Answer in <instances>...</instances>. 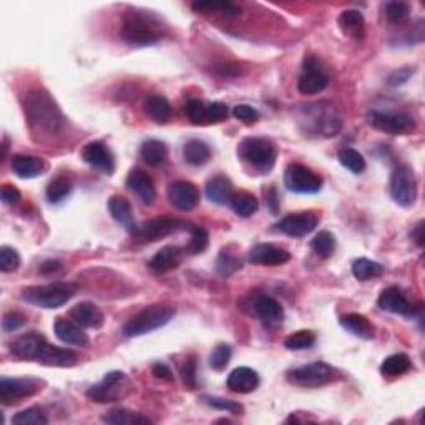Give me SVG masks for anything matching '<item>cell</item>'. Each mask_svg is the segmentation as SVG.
Segmentation results:
<instances>
[{"instance_id":"6da1fadb","label":"cell","mask_w":425,"mask_h":425,"mask_svg":"<svg viewBox=\"0 0 425 425\" xmlns=\"http://www.w3.org/2000/svg\"><path fill=\"white\" fill-rule=\"evenodd\" d=\"M23 110H25V118L34 133L51 138L54 135L60 133L63 128L65 118H63L60 106L47 90H30L25 95Z\"/></svg>"},{"instance_id":"7a4b0ae2","label":"cell","mask_w":425,"mask_h":425,"mask_svg":"<svg viewBox=\"0 0 425 425\" xmlns=\"http://www.w3.org/2000/svg\"><path fill=\"white\" fill-rule=\"evenodd\" d=\"M10 351L23 360H37V363L55 365V367H71L78 360L77 352L71 349L55 347L37 332H29L19 337L12 343Z\"/></svg>"},{"instance_id":"3957f363","label":"cell","mask_w":425,"mask_h":425,"mask_svg":"<svg viewBox=\"0 0 425 425\" xmlns=\"http://www.w3.org/2000/svg\"><path fill=\"white\" fill-rule=\"evenodd\" d=\"M166 35V27L153 12L132 9L125 14L122 25V38L128 45H154Z\"/></svg>"},{"instance_id":"277c9868","label":"cell","mask_w":425,"mask_h":425,"mask_svg":"<svg viewBox=\"0 0 425 425\" xmlns=\"http://www.w3.org/2000/svg\"><path fill=\"white\" fill-rule=\"evenodd\" d=\"M176 314V309L173 306L165 304H154L150 308L141 309L140 312L135 314L128 323L123 325V336L125 337H138L148 332L157 331V329L163 328L173 319Z\"/></svg>"},{"instance_id":"5b68a950","label":"cell","mask_w":425,"mask_h":425,"mask_svg":"<svg viewBox=\"0 0 425 425\" xmlns=\"http://www.w3.org/2000/svg\"><path fill=\"white\" fill-rule=\"evenodd\" d=\"M77 292V286L70 283H51L30 286L22 291V299L43 309H58L67 304Z\"/></svg>"},{"instance_id":"8992f818","label":"cell","mask_w":425,"mask_h":425,"mask_svg":"<svg viewBox=\"0 0 425 425\" xmlns=\"http://www.w3.org/2000/svg\"><path fill=\"white\" fill-rule=\"evenodd\" d=\"M238 154L243 161L251 165L254 170L261 173L271 172L276 163V146L269 138L249 137L241 141Z\"/></svg>"},{"instance_id":"52a82bcc","label":"cell","mask_w":425,"mask_h":425,"mask_svg":"<svg viewBox=\"0 0 425 425\" xmlns=\"http://www.w3.org/2000/svg\"><path fill=\"white\" fill-rule=\"evenodd\" d=\"M188 223L178 218H154V220L146 221L141 226H135L132 229V236L137 243L145 244V243H153V241L161 240V238L170 236V234L180 231V229L186 228Z\"/></svg>"},{"instance_id":"ba28073f","label":"cell","mask_w":425,"mask_h":425,"mask_svg":"<svg viewBox=\"0 0 425 425\" xmlns=\"http://www.w3.org/2000/svg\"><path fill=\"white\" fill-rule=\"evenodd\" d=\"M391 196L402 208H411L417 200V178L414 170L407 165H400L392 172Z\"/></svg>"},{"instance_id":"9c48e42d","label":"cell","mask_w":425,"mask_h":425,"mask_svg":"<svg viewBox=\"0 0 425 425\" xmlns=\"http://www.w3.org/2000/svg\"><path fill=\"white\" fill-rule=\"evenodd\" d=\"M128 394V382H126V376L122 371L108 372L102 379V382L91 385L87 391V397L93 402H117L122 400L123 395Z\"/></svg>"},{"instance_id":"30bf717a","label":"cell","mask_w":425,"mask_h":425,"mask_svg":"<svg viewBox=\"0 0 425 425\" xmlns=\"http://www.w3.org/2000/svg\"><path fill=\"white\" fill-rule=\"evenodd\" d=\"M337 377V371L325 363H312L292 369L288 374V380L299 387H321Z\"/></svg>"},{"instance_id":"8fae6325","label":"cell","mask_w":425,"mask_h":425,"mask_svg":"<svg viewBox=\"0 0 425 425\" xmlns=\"http://www.w3.org/2000/svg\"><path fill=\"white\" fill-rule=\"evenodd\" d=\"M284 185L289 192L299 194H314L323 188V178L304 165H289L284 173Z\"/></svg>"},{"instance_id":"7c38bea8","label":"cell","mask_w":425,"mask_h":425,"mask_svg":"<svg viewBox=\"0 0 425 425\" xmlns=\"http://www.w3.org/2000/svg\"><path fill=\"white\" fill-rule=\"evenodd\" d=\"M42 389V382L32 377H2L0 379V402L12 405L25 397L34 395Z\"/></svg>"},{"instance_id":"4fadbf2b","label":"cell","mask_w":425,"mask_h":425,"mask_svg":"<svg viewBox=\"0 0 425 425\" xmlns=\"http://www.w3.org/2000/svg\"><path fill=\"white\" fill-rule=\"evenodd\" d=\"M329 75L314 55H308L303 62V75L297 82V90L303 95H316L328 89Z\"/></svg>"},{"instance_id":"5bb4252c","label":"cell","mask_w":425,"mask_h":425,"mask_svg":"<svg viewBox=\"0 0 425 425\" xmlns=\"http://www.w3.org/2000/svg\"><path fill=\"white\" fill-rule=\"evenodd\" d=\"M369 123L374 128L389 135H409L417 128L414 118L395 112H377L374 110L369 113Z\"/></svg>"},{"instance_id":"9a60e30c","label":"cell","mask_w":425,"mask_h":425,"mask_svg":"<svg viewBox=\"0 0 425 425\" xmlns=\"http://www.w3.org/2000/svg\"><path fill=\"white\" fill-rule=\"evenodd\" d=\"M377 304H379V308L382 309V311L399 314V316L405 317H414L417 316V312L420 311L419 306L412 304L411 301L405 297V294L400 291L399 288H395V286L384 289L379 299H377Z\"/></svg>"},{"instance_id":"2e32d148","label":"cell","mask_w":425,"mask_h":425,"mask_svg":"<svg viewBox=\"0 0 425 425\" xmlns=\"http://www.w3.org/2000/svg\"><path fill=\"white\" fill-rule=\"evenodd\" d=\"M168 200L176 209L192 211L200 203V192L189 181H176L168 186Z\"/></svg>"},{"instance_id":"e0dca14e","label":"cell","mask_w":425,"mask_h":425,"mask_svg":"<svg viewBox=\"0 0 425 425\" xmlns=\"http://www.w3.org/2000/svg\"><path fill=\"white\" fill-rule=\"evenodd\" d=\"M253 311L269 328H277L284 321V309L276 299L266 294H257L253 299Z\"/></svg>"},{"instance_id":"ac0fdd59","label":"cell","mask_w":425,"mask_h":425,"mask_svg":"<svg viewBox=\"0 0 425 425\" xmlns=\"http://www.w3.org/2000/svg\"><path fill=\"white\" fill-rule=\"evenodd\" d=\"M83 161L89 163L93 168L100 170V172L112 174L115 172V157L110 152L108 146L102 141H93L83 148L82 152Z\"/></svg>"},{"instance_id":"d6986e66","label":"cell","mask_w":425,"mask_h":425,"mask_svg":"<svg viewBox=\"0 0 425 425\" xmlns=\"http://www.w3.org/2000/svg\"><path fill=\"white\" fill-rule=\"evenodd\" d=\"M317 226V216L312 213H299V214H289L283 218L277 225L279 231L291 238H304L309 233H312Z\"/></svg>"},{"instance_id":"ffe728a7","label":"cell","mask_w":425,"mask_h":425,"mask_svg":"<svg viewBox=\"0 0 425 425\" xmlns=\"http://www.w3.org/2000/svg\"><path fill=\"white\" fill-rule=\"evenodd\" d=\"M126 188L145 203L146 206H152L154 200H157V189H154V183L150 174L143 172L140 168H135L126 176Z\"/></svg>"},{"instance_id":"44dd1931","label":"cell","mask_w":425,"mask_h":425,"mask_svg":"<svg viewBox=\"0 0 425 425\" xmlns=\"http://www.w3.org/2000/svg\"><path fill=\"white\" fill-rule=\"evenodd\" d=\"M289 260H291V253L271 243L256 244L251 251H249V261H251L253 264L281 266L288 263Z\"/></svg>"},{"instance_id":"7402d4cb","label":"cell","mask_w":425,"mask_h":425,"mask_svg":"<svg viewBox=\"0 0 425 425\" xmlns=\"http://www.w3.org/2000/svg\"><path fill=\"white\" fill-rule=\"evenodd\" d=\"M49 165L45 160L38 157H30V154H15L12 158V172L23 180L37 178L47 172Z\"/></svg>"},{"instance_id":"603a6c76","label":"cell","mask_w":425,"mask_h":425,"mask_svg":"<svg viewBox=\"0 0 425 425\" xmlns=\"http://www.w3.org/2000/svg\"><path fill=\"white\" fill-rule=\"evenodd\" d=\"M260 385V376L251 367H238L228 377L229 391L236 394H251Z\"/></svg>"},{"instance_id":"cb8c5ba5","label":"cell","mask_w":425,"mask_h":425,"mask_svg":"<svg viewBox=\"0 0 425 425\" xmlns=\"http://www.w3.org/2000/svg\"><path fill=\"white\" fill-rule=\"evenodd\" d=\"M183 260V249L178 246H165L150 260V269L158 274L173 271L180 266Z\"/></svg>"},{"instance_id":"d4e9b609","label":"cell","mask_w":425,"mask_h":425,"mask_svg":"<svg viewBox=\"0 0 425 425\" xmlns=\"http://www.w3.org/2000/svg\"><path fill=\"white\" fill-rule=\"evenodd\" d=\"M206 198L214 205H229L234 196V188L233 183L229 181V178L223 176V174H218L213 176L211 180L206 183Z\"/></svg>"},{"instance_id":"484cf974","label":"cell","mask_w":425,"mask_h":425,"mask_svg":"<svg viewBox=\"0 0 425 425\" xmlns=\"http://www.w3.org/2000/svg\"><path fill=\"white\" fill-rule=\"evenodd\" d=\"M54 331L55 336L62 341L63 344H70V345H83L89 344V336L82 331V328L77 323H71L69 319H63V317H58L54 324Z\"/></svg>"},{"instance_id":"4316f807","label":"cell","mask_w":425,"mask_h":425,"mask_svg":"<svg viewBox=\"0 0 425 425\" xmlns=\"http://www.w3.org/2000/svg\"><path fill=\"white\" fill-rule=\"evenodd\" d=\"M70 317L82 328L98 329L103 325V312L93 303H80L70 311Z\"/></svg>"},{"instance_id":"83f0119b","label":"cell","mask_w":425,"mask_h":425,"mask_svg":"<svg viewBox=\"0 0 425 425\" xmlns=\"http://www.w3.org/2000/svg\"><path fill=\"white\" fill-rule=\"evenodd\" d=\"M339 324L343 325L347 332L354 334L360 339L371 341L374 339V325L369 323L367 317L360 316V314H345L339 319Z\"/></svg>"},{"instance_id":"f1b7e54d","label":"cell","mask_w":425,"mask_h":425,"mask_svg":"<svg viewBox=\"0 0 425 425\" xmlns=\"http://www.w3.org/2000/svg\"><path fill=\"white\" fill-rule=\"evenodd\" d=\"M108 211L117 223L125 226V228L133 229L135 220H133V209L130 201L123 196H112L108 201Z\"/></svg>"},{"instance_id":"f546056e","label":"cell","mask_w":425,"mask_h":425,"mask_svg":"<svg viewBox=\"0 0 425 425\" xmlns=\"http://www.w3.org/2000/svg\"><path fill=\"white\" fill-rule=\"evenodd\" d=\"M141 158L146 161V165L158 168L168 160V150L160 140H148L141 146Z\"/></svg>"},{"instance_id":"4dcf8cb0","label":"cell","mask_w":425,"mask_h":425,"mask_svg":"<svg viewBox=\"0 0 425 425\" xmlns=\"http://www.w3.org/2000/svg\"><path fill=\"white\" fill-rule=\"evenodd\" d=\"M183 157L185 161L192 166H203L209 161L211 152H209L208 145L200 140H189L183 148Z\"/></svg>"},{"instance_id":"1f68e13d","label":"cell","mask_w":425,"mask_h":425,"mask_svg":"<svg viewBox=\"0 0 425 425\" xmlns=\"http://www.w3.org/2000/svg\"><path fill=\"white\" fill-rule=\"evenodd\" d=\"M412 369V360L407 354H392L380 365L384 377H399L407 374Z\"/></svg>"},{"instance_id":"d6a6232c","label":"cell","mask_w":425,"mask_h":425,"mask_svg":"<svg viewBox=\"0 0 425 425\" xmlns=\"http://www.w3.org/2000/svg\"><path fill=\"white\" fill-rule=\"evenodd\" d=\"M339 25L345 34L359 41L364 35V15L359 10H344L339 17Z\"/></svg>"},{"instance_id":"836d02e7","label":"cell","mask_w":425,"mask_h":425,"mask_svg":"<svg viewBox=\"0 0 425 425\" xmlns=\"http://www.w3.org/2000/svg\"><path fill=\"white\" fill-rule=\"evenodd\" d=\"M146 112L150 117L153 118V122L157 123H166L172 117V105L161 95H152V97L146 100Z\"/></svg>"},{"instance_id":"e575fe53","label":"cell","mask_w":425,"mask_h":425,"mask_svg":"<svg viewBox=\"0 0 425 425\" xmlns=\"http://www.w3.org/2000/svg\"><path fill=\"white\" fill-rule=\"evenodd\" d=\"M229 206H231L238 216L249 218L257 211V208H260V201H257L256 196H253L251 193L240 192V193H234Z\"/></svg>"},{"instance_id":"d590c367","label":"cell","mask_w":425,"mask_h":425,"mask_svg":"<svg viewBox=\"0 0 425 425\" xmlns=\"http://www.w3.org/2000/svg\"><path fill=\"white\" fill-rule=\"evenodd\" d=\"M102 422L112 424V425H133V424H152V420L146 419L140 414H135L126 409H115L102 417Z\"/></svg>"},{"instance_id":"8d00e7d4","label":"cell","mask_w":425,"mask_h":425,"mask_svg":"<svg viewBox=\"0 0 425 425\" xmlns=\"http://www.w3.org/2000/svg\"><path fill=\"white\" fill-rule=\"evenodd\" d=\"M382 273L384 266L376 263V261L367 260V257H360V260L354 261V264H352V274L359 281H371L374 277H379Z\"/></svg>"},{"instance_id":"74e56055","label":"cell","mask_w":425,"mask_h":425,"mask_svg":"<svg viewBox=\"0 0 425 425\" xmlns=\"http://www.w3.org/2000/svg\"><path fill=\"white\" fill-rule=\"evenodd\" d=\"M192 7L196 12H218V14L225 15L228 19L240 17L241 15V7L231 2H194Z\"/></svg>"},{"instance_id":"f35d334b","label":"cell","mask_w":425,"mask_h":425,"mask_svg":"<svg viewBox=\"0 0 425 425\" xmlns=\"http://www.w3.org/2000/svg\"><path fill=\"white\" fill-rule=\"evenodd\" d=\"M71 181L67 176L54 178L47 186V200L50 203H60L71 193Z\"/></svg>"},{"instance_id":"ab89813d","label":"cell","mask_w":425,"mask_h":425,"mask_svg":"<svg viewBox=\"0 0 425 425\" xmlns=\"http://www.w3.org/2000/svg\"><path fill=\"white\" fill-rule=\"evenodd\" d=\"M311 248L314 249V253L319 254L324 260H328V257H331L336 251L334 234L329 231H321L319 234H316L314 240L311 241Z\"/></svg>"},{"instance_id":"60d3db41","label":"cell","mask_w":425,"mask_h":425,"mask_svg":"<svg viewBox=\"0 0 425 425\" xmlns=\"http://www.w3.org/2000/svg\"><path fill=\"white\" fill-rule=\"evenodd\" d=\"M186 229H189V233H192V240H189V244L186 246L185 251H188L189 254H200L205 251L209 243L208 231H206L203 226L196 225H188L186 226Z\"/></svg>"},{"instance_id":"b9f144b4","label":"cell","mask_w":425,"mask_h":425,"mask_svg":"<svg viewBox=\"0 0 425 425\" xmlns=\"http://www.w3.org/2000/svg\"><path fill=\"white\" fill-rule=\"evenodd\" d=\"M339 161L344 168L354 174H360L365 170L364 157L354 148H344L339 152Z\"/></svg>"},{"instance_id":"7bdbcfd3","label":"cell","mask_w":425,"mask_h":425,"mask_svg":"<svg viewBox=\"0 0 425 425\" xmlns=\"http://www.w3.org/2000/svg\"><path fill=\"white\" fill-rule=\"evenodd\" d=\"M314 343H316V334L312 331H297L286 337L284 347L288 351H304V349H311Z\"/></svg>"},{"instance_id":"ee69618b","label":"cell","mask_w":425,"mask_h":425,"mask_svg":"<svg viewBox=\"0 0 425 425\" xmlns=\"http://www.w3.org/2000/svg\"><path fill=\"white\" fill-rule=\"evenodd\" d=\"M12 424L15 425H47L49 419L43 414L42 409L38 407H29L25 411L19 412L12 417Z\"/></svg>"},{"instance_id":"f6af8a7d","label":"cell","mask_w":425,"mask_h":425,"mask_svg":"<svg viewBox=\"0 0 425 425\" xmlns=\"http://www.w3.org/2000/svg\"><path fill=\"white\" fill-rule=\"evenodd\" d=\"M241 266L243 264H241L240 257H236L234 254L228 251H221L216 260V271L225 277L231 276V274L236 273L238 269H241Z\"/></svg>"},{"instance_id":"bcb514c9","label":"cell","mask_w":425,"mask_h":425,"mask_svg":"<svg viewBox=\"0 0 425 425\" xmlns=\"http://www.w3.org/2000/svg\"><path fill=\"white\" fill-rule=\"evenodd\" d=\"M21 266V256L10 246H2L0 248V271L2 273H14Z\"/></svg>"},{"instance_id":"7dc6e473","label":"cell","mask_w":425,"mask_h":425,"mask_svg":"<svg viewBox=\"0 0 425 425\" xmlns=\"http://www.w3.org/2000/svg\"><path fill=\"white\" fill-rule=\"evenodd\" d=\"M409 14H411V7L405 2H389L387 5H385V17L392 23H400L407 21Z\"/></svg>"},{"instance_id":"c3c4849f","label":"cell","mask_w":425,"mask_h":425,"mask_svg":"<svg viewBox=\"0 0 425 425\" xmlns=\"http://www.w3.org/2000/svg\"><path fill=\"white\" fill-rule=\"evenodd\" d=\"M206 106H208V103L198 100V98H192L188 102L186 115H188V118L194 125H206Z\"/></svg>"},{"instance_id":"681fc988","label":"cell","mask_w":425,"mask_h":425,"mask_svg":"<svg viewBox=\"0 0 425 425\" xmlns=\"http://www.w3.org/2000/svg\"><path fill=\"white\" fill-rule=\"evenodd\" d=\"M229 359H231V347H229L228 344H220L211 352L209 365H211L214 371H223L226 365L229 364Z\"/></svg>"},{"instance_id":"f907efd6","label":"cell","mask_w":425,"mask_h":425,"mask_svg":"<svg viewBox=\"0 0 425 425\" xmlns=\"http://www.w3.org/2000/svg\"><path fill=\"white\" fill-rule=\"evenodd\" d=\"M201 400L205 404H208L209 407L220 409V411H226V412H231V414H241V412H243V405L238 404V402H233V400L221 399V397L203 395Z\"/></svg>"},{"instance_id":"816d5d0a","label":"cell","mask_w":425,"mask_h":425,"mask_svg":"<svg viewBox=\"0 0 425 425\" xmlns=\"http://www.w3.org/2000/svg\"><path fill=\"white\" fill-rule=\"evenodd\" d=\"M229 110L225 103L213 102L206 106V125H213V123H221L228 118Z\"/></svg>"},{"instance_id":"f5cc1de1","label":"cell","mask_w":425,"mask_h":425,"mask_svg":"<svg viewBox=\"0 0 425 425\" xmlns=\"http://www.w3.org/2000/svg\"><path fill=\"white\" fill-rule=\"evenodd\" d=\"M181 377L186 389L193 391L196 387V360H194V357L186 359L185 364L181 365Z\"/></svg>"},{"instance_id":"db71d44e","label":"cell","mask_w":425,"mask_h":425,"mask_svg":"<svg viewBox=\"0 0 425 425\" xmlns=\"http://www.w3.org/2000/svg\"><path fill=\"white\" fill-rule=\"evenodd\" d=\"M233 115L238 118V120L246 123V125H253V123H256L257 120H260V112L249 105L234 106Z\"/></svg>"},{"instance_id":"11a10c76","label":"cell","mask_w":425,"mask_h":425,"mask_svg":"<svg viewBox=\"0 0 425 425\" xmlns=\"http://www.w3.org/2000/svg\"><path fill=\"white\" fill-rule=\"evenodd\" d=\"M25 323L27 319L21 312H7L2 319V328L5 332H12L21 329L22 325H25Z\"/></svg>"},{"instance_id":"9f6ffc18","label":"cell","mask_w":425,"mask_h":425,"mask_svg":"<svg viewBox=\"0 0 425 425\" xmlns=\"http://www.w3.org/2000/svg\"><path fill=\"white\" fill-rule=\"evenodd\" d=\"M0 196H2V201L5 203V205H17V203L21 201L22 194L15 186L3 185L2 189H0Z\"/></svg>"},{"instance_id":"6f0895ef","label":"cell","mask_w":425,"mask_h":425,"mask_svg":"<svg viewBox=\"0 0 425 425\" xmlns=\"http://www.w3.org/2000/svg\"><path fill=\"white\" fill-rule=\"evenodd\" d=\"M414 73V69H402V70H397L394 73L389 77V85L397 87V85H402L411 78V75Z\"/></svg>"},{"instance_id":"680465c9","label":"cell","mask_w":425,"mask_h":425,"mask_svg":"<svg viewBox=\"0 0 425 425\" xmlns=\"http://www.w3.org/2000/svg\"><path fill=\"white\" fill-rule=\"evenodd\" d=\"M152 372H153V376L157 377V379H161V380H173L174 379L172 369H170L168 365L163 364V363H154L153 367H152Z\"/></svg>"},{"instance_id":"91938a15","label":"cell","mask_w":425,"mask_h":425,"mask_svg":"<svg viewBox=\"0 0 425 425\" xmlns=\"http://www.w3.org/2000/svg\"><path fill=\"white\" fill-rule=\"evenodd\" d=\"M266 200H268L269 209H271L273 214H277V209H279V201H277V193L276 188H269V192H266Z\"/></svg>"},{"instance_id":"94428289","label":"cell","mask_w":425,"mask_h":425,"mask_svg":"<svg viewBox=\"0 0 425 425\" xmlns=\"http://www.w3.org/2000/svg\"><path fill=\"white\" fill-rule=\"evenodd\" d=\"M412 240L415 241L419 248H422L424 246V221L417 223L414 231H412Z\"/></svg>"},{"instance_id":"6125c7cd","label":"cell","mask_w":425,"mask_h":425,"mask_svg":"<svg viewBox=\"0 0 425 425\" xmlns=\"http://www.w3.org/2000/svg\"><path fill=\"white\" fill-rule=\"evenodd\" d=\"M60 268H62V263H60V261L50 260V261H45V263H43V264L41 266V273H42V274H50V273L58 271V269H60Z\"/></svg>"}]
</instances>
